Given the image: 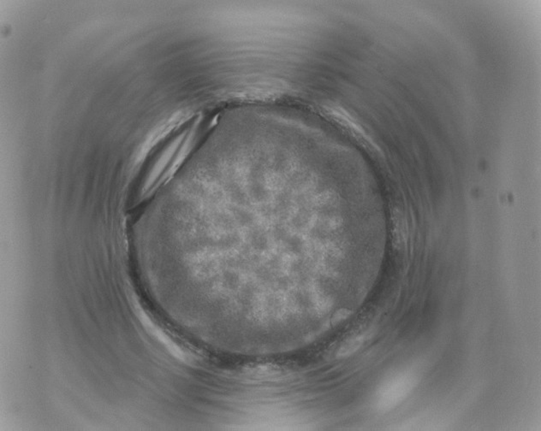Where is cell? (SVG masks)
<instances>
[{"mask_svg": "<svg viewBox=\"0 0 541 431\" xmlns=\"http://www.w3.org/2000/svg\"><path fill=\"white\" fill-rule=\"evenodd\" d=\"M415 378L409 374L396 376L381 387L377 394V408L381 412L390 411L397 407L411 392Z\"/></svg>", "mask_w": 541, "mask_h": 431, "instance_id": "6da1fadb", "label": "cell"}, {"mask_svg": "<svg viewBox=\"0 0 541 431\" xmlns=\"http://www.w3.org/2000/svg\"><path fill=\"white\" fill-rule=\"evenodd\" d=\"M363 342H364V338L362 336L347 340L337 351V357L346 358L351 356V354L357 352L360 349Z\"/></svg>", "mask_w": 541, "mask_h": 431, "instance_id": "7a4b0ae2", "label": "cell"}]
</instances>
